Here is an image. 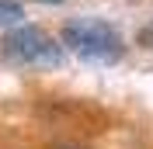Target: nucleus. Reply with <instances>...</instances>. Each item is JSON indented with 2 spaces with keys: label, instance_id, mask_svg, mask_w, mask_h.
<instances>
[{
  "label": "nucleus",
  "instance_id": "f257e3e1",
  "mask_svg": "<svg viewBox=\"0 0 153 149\" xmlns=\"http://www.w3.org/2000/svg\"><path fill=\"white\" fill-rule=\"evenodd\" d=\"M63 45L91 66H111L125 56L122 35L115 31V24L101 18H73L63 28Z\"/></svg>",
  "mask_w": 153,
  "mask_h": 149
},
{
  "label": "nucleus",
  "instance_id": "f03ea898",
  "mask_svg": "<svg viewBox=\"0 0 153 149\" xmlns=\"http://www.w3.org/2000/svg\"><path fill=\"white\" fill-rule=\"evenodd\" d=\"M0 63L7 66H35V69H52L63 63V45H56L42 28L18 24L0 38Z\"/></svg>",
  "mask_w": 153,
  "mask_h": 149
},
{
  "label": "nucleus",
  "instance_id": "7ed1b4c3",
  "mask_svg": "<svg viewBox=\"0 0 153 149\" xmlns=\"http://www.w3.org/2000/svg\"><path fill=\"white\" fill-rule=\"evenodd\" d=\"M25 21V7L18 0H0V28H18Z\"/></svg>",
  "mask_w": 153,
  "mask_h": 149
},
{
  "label": "nucleus",
  "instance_id": "20e7f679",
  "mask_svg": "<svg viewBox=\"0 0 153 149\" xmlns=\"http://www.w3.org/2000/svg\"><path fill=\"white\" fill-rule=\"evenodd\" d=\"M139 45L153 49V21H150V24H143V28H139Z\"/></svg>",
  "mask_w": 153,
  "mask_h": 149
},
{
  "label": "nucleus",
  "instance_id": "39448f33",
  "mask_svg": "<svg viewBox=\"0 0 153 149\" xmlns=\"http://www.w3.org/2000/svg\"><path fill=\"white\" fill-rule=\"evenodd\" d=\"M38 4H52V7H56V4H66V0H38Z\"/></svg>",
  "mask_w": 153,
  "mask_h": 149
},
{
  "label": "nucleus",
  "instance_id": "423d86ee",
  "mask_svg": "<svg viewBox=\"0 0 153 149\" xmlns=\"http://www.w3.org/2000/svg\"><path fill=\"white\" fill-rule=\"evenodd\" d=\"M59 149H76V146H59Z\"/></svg>",
  "mask_w": 153,
  "mask_h": 149
}]
</instances>
